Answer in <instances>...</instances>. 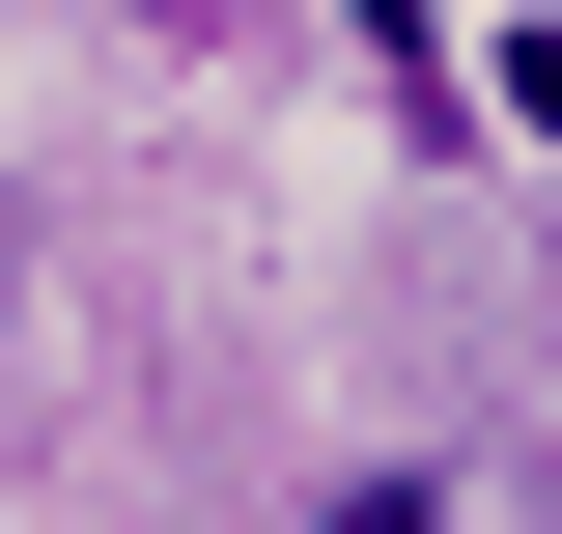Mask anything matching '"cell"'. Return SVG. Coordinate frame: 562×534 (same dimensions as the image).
I'll use <instances>...</instances> for the list:
<instances>
[{"label": "cell", "instance_id": "obj_2", "mask_svg": "<svg viewBox=\"0 0 562 534\" xmlns=\"http://www.w3.org/2000/svg\"><path fill=\"white\" fill-rule=\"evenodd\" d=\"M450 113H506V141H562V29H535V0H506L479 57H450Z\"/></svg>", "mask_w": 562, "mask_h": 534}, {"label": "cell", "instance_id": "obj_1", "mask_svg": "<svg viewBox=\"0 0 562 534\" xmlns=\"http://www.w3.org/2000/svg\"><path fill=\"white\" fill-rule=\"evenodd\" d=\"M281 534H479V478H450V450H366V478H310Z\"/></svg>", "mask_w": 562, "mask_h": 534}, {"label": "cell", "instance_id": "obj_3", "mask_svg": "<svg viewBox=\"0 0 562 534\" xmlns=\"http://www.w3.org/2000/svg\"><path fill=\"white\" fill-rule=\"evenodd\" d=\"M0 281H29V169H0Z\"/></svg>", "mask_w": 562, "mask_h": 534}]
</instances>
